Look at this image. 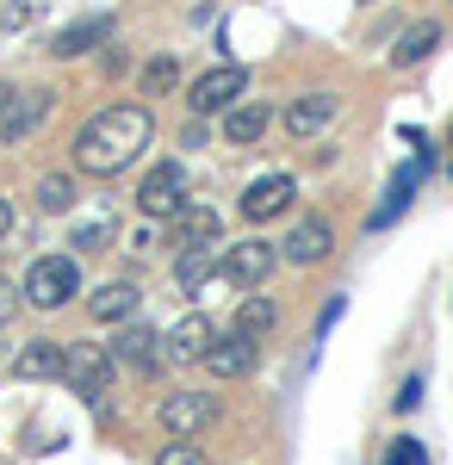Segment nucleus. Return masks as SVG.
I'll return each instance as SVG.
<instances>
[{"label":"nucleus","mask_w":453,"mask_h":465,"mask_svg":"<svg viewBox=\"0 0 453 465\" xmlns=\"http://www.w3.org/2000/svg\"><path fill=\"white\" fill-rule=\"evenodd\" d=\"M206 366H211V379H243L248 366H255V341H243L237 329H230V335H211Z\"/></svg>","instance_id":"obj_11"},{"label":"nucleus","mask_w":453,"mask_h":465,"mask_svg":"<svg viewBox=\"0 0 453 465\" xmlns=\"http://www.w3.org/2000/svg\"><path fill=\"white\" fill-rule=\"evenodd\" d=\"M329 249H336V223L323 212L298 217L292 223V236L279 242V261H292V267H317V261H329Z\"/></svg>","instance_id":"obj_6"},{"label":"nucleus","mask_w":453,"mask_h":465,"mask_svg":"<svg viewBox=\"0 0 453 465\" xmlns=\"http://www.w3.org/2000/svg\"><path fill=\"white\" fill-rule=\"evenodd\" d=\"M149 131H156L149 106H106V112H94V118L81 124V137H75V168H81V174H100V180L125 174L143 149H149Z\"/></svg>","instance_id":"obj_1"},{"label":"nucleus","mask_w":453,"mask_h":465,"mask_svg":"<svg viewBox=\"0 0 453 465\" xmlns=\"http://www.w3.org/2000/svg\"><path fill=\"white\" fill-rule=\"evenodd\" d=\"M336 112H342V100H336V94H305V100H292V112H286V131L305 143V137H317Z\"/></svg>","instance_id":"obj_13"},{"label":"nucleus","mask_w":453,"mask_h":465,"mask_svg":"<svg viewBox=\"0 0 453 465\" xmlns=\"http://www.w3.org/2000/svg\"><path fill=\"white\" fill-rule=\"evenodd\" d=\"M94 317L100 322H131L137 317V286H131V280H106V286L94 292Z\"/></svg>","instance_id":"obj_16"},{"label":"nucleus","mask_w":453,"mask_h":465,"mask_svg":"<svg viewBox=\"0 0 453 465\" xmlns=\"http://www.w3.org/2000/svg\"><path fill=\"white\" fill-rule=\"evenodd\" d=\"M156 465H206V453H199L193 440H175V447H162V453H156Z\"/></svg>","instance_id":"obj_28"},{"label":"nucleus","mask_w":453,"mask_h":465,"mask_svg":"<svg viewBox=\"0 0 453 465\" xmlns=\"http://www.w3.org/2000/svg\"><path fill=\"white\" fill-rule=\"evenodd\" d=\"M217 273V254L211 249H180V261H175V286L193 298V292H206V280Z\"/></svg>","instance_id":"obj_21"},{"label":"nucleus","mask_w":453,"mask_h":465,"mask_svg":"<svg viewBox=\"0 0 453 465\" xmlns=\"http://www.w3.org/2000/svg\"><path fill=\"white\" fill-rule=\"evenodd\" d=\"M50 118V94H25V100H6V112H0V137L6 143H25L37 124Z\"/></svg>","instance_id":"obj_12"},{"label":"nucleus","mask_w":453,"mask_h":465,"mask_svg":"<svg viewBox=\"0 0 453 465\" xmlns=\"http://www.w3.org/2000/svg\"><path fill=\"white\" fill-rule=\"evenodd\" d=\"M25 304L37 311H63L81 298V267H75V254H37L32 267H25V292H19Z\"/></svg>","instance_id":"obj_2"},{"label":"nucleus","mask_w":453,"mask_h":465,"mask_svg":"<svg viewBox=\"0 0 453 465\" xmlns=\"http://www.w3.org/2000/svg\"><path fill=\"white\" fill-rule=\"evenodd\" d=\"M267 124H274L267 100H237V106L224 112V137H230V143H261Z\"/></svg>","instance_id":"obj_14"},{"label":"nucleus","mask_w":453,"mask_h":465,"mask_svg":"<svg viewBox=\"0 0 453 465\" xmlns=\"http://www.w3.org/2000/svg\"><path fill=\"white\" fill-rule=\"evenodd\" d=\"M6 230H13V205L0 199V236H6Z\"/></svg>","instance_id":"obj_31"},{"label":"nucleus","mask_w":453,"mask_h":465,"mask_svg":"<svg viewBox=\"0 0 453 465\" xmlns=\"http://www.w3.org/2000/svg\"><path fill=\"white\" fill-rule=\"evenodd\" d=\"M69 205H75V180L69 174H44L37 180V212L56 217V212H69Z\"/></svg>","instance_id":"obj_24"},{"label":"nucleus","mask_w":453,"mask_h":465,"mask_svg":"<svg viewBox=\"0 0 453 465\" xmlns=\"http://www.w3.org/2000/svg\"><path fill=\"white\" fill-rule=\"evenodd\" d=\"M112 366L118 360L106 354V348H94V341H75V348H63V379L75 385V397H87V403H100L106 385H112Z\"/></svg>","instance_id":"obj_4"},{"label":"nucleus","mask_w":453,"mask_h":465,"mask_svg":"<svg viewBox=\"0 0 453 465\" xmlns=\"http://www.w3.org/2000/svg\"><path fill=\"white\" fill-rule=\"evenodd\" d=\"M391 403H398V410H417V403H422V379H404V385H398V397H391Z\"/></svg>","instance_id":"obj_29"},{"label":"nucleus","mask_w":453,"mask_h":465,"mask_svg":"<svg viewBox=\"0 0 453 465\" xmlns=\"http://www.w3.org/2000/svg\"><path fill=\"white\" fill-rule=\"evenodd\" d=\"M6 100H13V87H6V81H0V112H6Z\"/></svg>","instance_id":"obj_32"},{"label":"nucleus","mask_w":453,"mask_h":465,"mask_svg":"<svg viewBox=\"0 0 453 465\" xmlns=\"http://www.w3.org/2000/svg\"><path fill=\"white\" fill-rule=\"evenodd\" d=\"M292 199H298V180H292V174H261L243 193V217H248V223H267V217L292 212Z\"/></svg>","instance_id":"obj_8"},{"label":"nucleus","mask_w":453,"mask_h":465,"mask_svg":"<svg viewBox=\"0 0 453 465\" xmlns=\"http://www.w3.org/2000/svg\"><path fill=\"white\" fill-rule=\"evenodd\" d=\"M435 44H441V25H435V19H417L410 32L398 37V50H391V63H398V69H410V63H422V56H428Z\"/></svg>","instance_id":"obj_22"},{"label":"nucleus","mask_w":453,"mask_h":465,"mask_svg":"<svg viewBox=\"0 0 453 465\" xmlns=\"http://www.w3.org/2000/svg\"><path fill=\"white\" fill-rule=\"evenodd\" d=\"M106 354L125 360V366H143V372H149V366H156V329H143V322H125V335H118V341H112Z\"/></svg>","instance_id":"obj_19"},{"label":"nucleus","mask_w":453,"mask_h":465,"mask_svg":"<svg viewBox=\"0 0 453 465\" xmlns=\"http://www.w3.org/2000/svg\"><path fill=\"white\" fill-rule=\"evenodd\" d=\"M13 311H19V298H13V286H0V322L13 317Z\"/></svg>","instance_id":"obj_30"},{"label":"nucleus","mask_w":453,"mask_h":465,"mask_svg":"<svg viewBox=\"0 0 453 465\" xmlns=\"http://www.w3.org/2000/svg\"><path fill=\"white\" fill-rule=\"evenodd\" d=\"M385 465H428V447H422L417 434H404V440H391V453H385Z\"/></svg>","instance_id":"obj_25"},{"label":"nucleus","mask_w":453,"mask_h":465,"mask_svg":"<svg viewBox=\"0 0 453 465\" xmlns=\"http://www.w3.org/2000/svg\"><path fill=\"white\" fill-rule=\"evenodd\" d=\"M175 223H180V249H217V212H206V205H180Z\"/></svg>","instance_id":"obj_20"},{"label":"nucleus","mask_w":453,"mask_h":465,"mask_svg":"<svg viewBox=\"0 0 453 465\" xmlns=\"http://www.w3.org/2000/svg\"><path fill=\"white\" fill-rule=\"evenodd\" d=\"M106 37H112V19H75L69 32L50 37V56H81V50H94Z\"/></svg>","instance_id":"obj_17"},{"label":"nucleus","mask_w":453,"mask_h":465,"mask_svg":"<svg viewBox=\"0 0 453 465\" xmlns=\"http://www.w3.org/2000/svg\"><path fill=\"white\" fill-rule=\"evenodd\" d=\"M19 379H63V341H25V354L13 360Z\"/></svg>","instance_id":"obj_18"},{"label":"nucleus","mask_w":453,"mask_h":465,"mask_svg":"<svg viewBox=\"0 0 453 465\" xmlns=\"http://www.w3.org/2000/svg\"><path fill=\"white\" fill-rule=\"evenodd\" d=\"M206 422H211V397H206V391H175V397H162V429L175 434V440L199 434Z\"/></svg>","instance_id":"obj_10"},{"label":"nucleus","mask_w":453,"mask_h":465,"mask_svg":"<svg viewBox=\"0 0 453 465\" xmlns=\"http://www.w3.org/2000/svg\"><path fill=\"white\" fill-rule=\"evenodd\" d=\"M274 267H279V242H267V236H243V242L224 249V273H230L237 286H248V292L267 286Z\"/></svg>","instance_id":"obj_5"},{"label":"nucleus","mask_w":453,"mask_h":465,"mask_svg":"<svg viewBox=\"0 0 453 465\" xmlns=\"http://www.w3.org/2000/svg\"><path fill=\"white\" fill-rule=\"evenodd\" d=\"M243 94H248V69H237V63H217V69H206L199 81H193L186 106H193V118H211V112H230Z\"/></svg>","instance_id":"obj_3"},{"label":"nucleus","mask_w":453,"mask_h":465,"mask_svg":"<svg viewBox=\"0 0 453 465\" xmlns=\"http://www.w3.org/2000/svg\"><path fill=\"white\" fill-rule=\"evenodd\" d=\"M211 335H217V329H211V317H199V311H193V317H180L175 329L162 335V348H168V360H175V366H199V360H206V348H211Z\"/></svg>","instance_id":"obj_9"},{"label":"nucleus","mask_w":453,"mask_h":465,"mask_svg":"<svg viewBox=\"0 0 453 465\" xmlns=\"http://www.w3.org/2000/svg\"><path fill=\"white\" fill-rule=\"evenodd\" d=\"M106 242H112V217H94L75 230V249H106Z\"/></svg>","instance_id":"obj_27"},{"label":"nucleus","mask_w":453,"mask_h":465,"mask_svg":"<svg viewBox=\"0 0 453 465\" xmlns=\"http://www.w3.org/2000/svg\"><path fill=\"white\" fill-rule=\"evenodd\" d=\"M274 322H279V311H274V298H267V292H261V298H243V311H237V335H243V341L261 348V335H267Z\"/></svg>","instance_id":"obj_23"},{"label":"nucleus","mask_w":453,"mask_h":465,"mask_svg":"<svg viewBox=\"0 0 453 465\" xmlns=\"http://www.w3.org/2000/svg\"><path fill=\"white\" fill-rule=\"evenodd\" d=\"M137 205H143V217H175L180 205H186V168H180V162L149 168L143 186H137Z\"/></svg>","instance_id":"obj_7"},{"label":"nucleus","mask_w":453,"mask_h":465,"mask_svg":"<svg viewBox=\"0 0 453 465\" xmlns=\"http://www.w3.org/2000/svg\"><path fill=\"white\" fill-rule=\"evenodd\" d=\"M417 186H422V162H410V168H398V174H391V186H385V205L373 212V230H385L391 217L404 212V205L417 199Z\"/></svg>","instance_id":"obj_15"},{"label":"nucleus","mask_w":453,"mask_h":465,"mask_svg":"<svg viewBox=\"0 0 453 465\" xmlns=\"http://www.w3.org/2000/svg\"><path fill=\"white\" fill-rule=\"evenodd\" d=\"M168 87H175V56H156L143 69V94H168Z\"/></svg>","instance_id":"obj_26"}]
</instances>
